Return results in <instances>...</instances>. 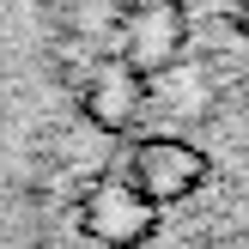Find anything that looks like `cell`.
Instances as JSON below:
<instances>
[{"mask_svg": "<svg viewBox=\"0 0 249 249\" xmlns=\"http://www.w3.org/2000/svg\"><path fill=\"white\" fill-rule=\"evenodd\" d=\"M146 73H134L122 55H109V61H97L91 67V79H85V122H91L97 134H134L140 128V116H146Z\"/></svg>", "mask_w": 249, "mask_h": 249, "instance_id": "obj_4", "label": "cell"}, {"mask_svg": "<svg viewBox=\"0 0 249 249\" xmlns=\"http://www.w3.org/2000/svg\"><path fill=\"white\" fill-rule=\"evenodd\" d=\"M182 49H189V12L177 0H140V6H128V18L116 31V55L146 79L170 73L182 61Z\"/></svg>", "mask_w": 249, "mask_h": 249, "instance_id": "obj_1", "label": "cell"}, {"mask_svg": "<svg viewBox=\"0 0 249 249\" xmlns=\"http://www.w3.org/2000/svg\"><path fill=\"white\" fill-rule=\"evenodd\" d=\"M79 225H85V237L104 243V249H140L152 237V225H158V207L128 177H97L85 189V201H79Z\"/></svg>", "mask_w": 249, "mask_h": 249, "instance_id": "obj_2", "label": "cell"}, {"mask_svg": "<svg viewBox=\"0 0 249 249\" xmlns=\"http://www.w3.org/2000/svg\"><path fill=\"white\" fill-rule=\"evenodd\" d=\"M128 182H134L152 207H177V201H189V195L207 182V152L189 146V140H177V134H152V140L134 146Z\"/></svg>", "mask_w": 249, "mask_h": 249, "instance_id": "obj_3", "label": "cell"}, {"mask_svg": "<svg viewBox=\"0 0 249 249\" xmlns=\"http://www.w3.org/2000/svg\"><path fill=\"white\" fill-rule=\"evenodd\" d=\"M237 31L249 36V0H237Z\"/></svg>", "mask_w": 249, "mask_h": 249, "instance_id": "obj_5", "label": "cell"}]
</instances>
